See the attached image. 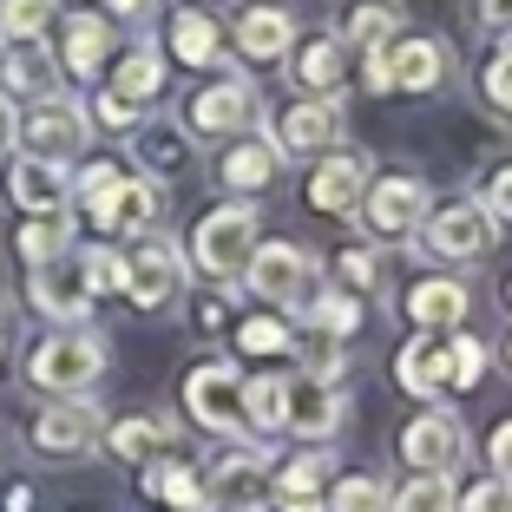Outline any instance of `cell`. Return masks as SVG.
<instances>
[{"instance_id":"obj_27","label":"cell","mask_w":512,"mask_h":512,"mask_svg":"<svg viewBox=\"0 0 512 512\" xmlns=\"http://www.w3.org/2000/svg\"><path fill=\"white\" fill-rule=\"evenodd\" d=\"M106 53H112V20L106 14H73L60 27V66L73 79H92L106 66Z\"/></svg>"},{"instance_id":"obj_38","label":"cell","mask_w":512,"mask_h":512,"mask_svg":"<svg viewBox=\"0 0 512 512\" xmlns=\"http://www.w3.org/2000/svg\"><path fill=\"white\" fill-rule=\"evenodd\" d=\"M138 158H145L158 178H171V171H184L191 165V145H184V132L178 125H151L145 138H138Z\"/></svg>"},{"instance_id":"obj_20","label":"cell","mask_w":512,"mask_h":512,"mask_svg":"<svg viewBox=\"0 0 512 512\" xmlns=\"http://www.w3.org/2000/svg\"><path fill=\"white\" fill-rule=\"evenodd\" d=\"M99 407L92 401H60V407H46L40 421H33V447L40 453H53V460H66V453H86V447H99Z\"/></svg>"},{"instance_id":"obj_16","label":"cell","mask_w":512,"mask_h":512,"mask_svg":"<svg viewBox=\"0 0 512 512\" xmlns=\"http://www.w3.org/2000/svg\"><path fill=\"white\" fill-rule=\"evenodd\" d=\"M14 132L27 138L33 158H60V165H66V158H73V151L92 138V119L73 106V99H60V92H53V99H33V112L14 125Z\"/></svg>"},{"instance_id":"obj_11","label":"cell","mask_w":512,"mask_h":512,"mask_svg":"<svg viewBox=\"0 0 512 512\" xmlns=\"http://www.w3.org/2000/svg\"><path fill=\"white\" fill-rule=\"evenodd\" d=\"M204 493L217 512H263L270 506V453L263 447H230L211 460L204 473Z\"/></svg>"},{"instance_id":"obj_30","label":"cell","mask_w":512,"mask_h":512,"mask_svg":"<svg viewBox=\"0 0 512 512\" xmlns=\"http://www.w3.org/2000/svg\"><path fill=\"white\" fill-rule=\"evenodd\" d=\"M106 92H119V99H132L138 112L165 92V60H158V46H132L119 66H112V86Z\"/></svg>"},{"instance_id":"obj_54","label":"cell","mask_w":512,"mask_h":512,"mask_svg":"<svg viewBox=\"0 0 512 512\" xmlns=\"http://www.w3.org/2000/svg\"><path fill=\"white\" fill-rule=\"evenodd\" d=\"M506 302H512V283H506Z\"/></svg>"},{"instance_id":"obj_18","label":"cell","mask_w":512,"mask_h":512,"mask_svg":"<svg viewBox=\"0 0 512 512\" xmlns=\"http://www.w3.org/2000/svg\"><path fill=\"white\" fill-rule=\"evenodd\" d=\"M368 178H375V171H368V158H355V151H329V158H316V171H309V211L355 217Z\"/></svg>"},{"instance_id":"obj_31","label":"cell","mask_w":512,"mask_h":512,"mask_svg":"<svg viewBox=\"0 0 512 512\" xmlns=\"http://www.w3.org/2000/svg\"><path fill=\"white\" fill-rule=\"evenodd\" d=\"M145 493H158L171 512H217L211 493H204V473L184 467V460H165V467H151L145 473Z\"/></svg>"},{"instance_id":"obj_21","label":"cell","mask_w":512,"mask_h":512,"mask_svg":"<svg viewBox=\"0 0 512 512\" xmlns=\"http://www.w3.org/2000/svg\"><path fill=\"white\" fill-rule=\"evenodd\" d=\"M158 211H165L158 178H132V171H125V184L106 197V211L92 217V224L106 230V237H145V230H158Z\"/></svg>"},{"instance_id":"obj_15","label":"cell","mask_w":512,"mask_h":512,"mask_svg":"<svg viewBox=\"0 0 512 512\" xmlns=\"http://www.w3.org/2000/svg\"><path fill=\"white\" fill-rule=\"evenodd\" d=\"M394 381H401V394L407 401H447L453 394V348H447V335H434V329H414L401 348H394Z\"/></svg>"},{"instance_id":"obj_26","label":"cell","mask_w":512,"mask_h":512,"mask_svg":"<svg viewBox=\"0 0 512 512\" xmlns=\"http://www.w3.org/2000/svg\"><path fill=\"white\" fill-rule=\"evenodd\" d=\"M289 40H296V14L289 7H243L237 14V53L243 60H283Z\"/></svg>"},{"instance_id":"obj_39","label":"cell","mask_w":512,"mask_h":512,"mask_svg":"<svg viewBox=\"0 0 512 512\" xmlns=\"http://www.w3.org/2000/svg\"><path fill=\"white\" fill-rule=\"evenodd\" d=\"M237 348L243 355H289V348H296V329H289L283 316H250V322H237Z\"/></svg>"},{"instance_id":"obj_45","label":"cell","mask_w":512,"mask_h":512,"mask_svg":"<svg viewBox=\"0 0 512 512\" xmlns=\"http://www.w3.org/2000/svg\"><path fill=\"white\" fill-rule=\"evenodd\" d=\"M480 92H486V106H493V112H506V119H512V40L499 46L493 60H486V73H480Z\"/></svg>"},{"instance_id":"obj_24","label":"cell","mask_w":512,"mask_h":512,"mask_svg":"<svg viewBox=\"0 0 512 512\" xmlns=\"http://www.w3.org/2000/svg\"><path fill=\"white\" fill-rule=\"evenodd\" d=\"M230 40H224V20L211 7H178L171 14V60L184 66H224Z\"/></svg>"},{"instance_id":"obj_8","label":"cell","mask_w":512,"mask_h":512,"mask_svg":"<svg viewBox=\"0 0 512 512\" xmlns=\"http://www.w3.org/2000/svg\"><path fill=\"white\" fill-rule=\"evenodd\" d=\"M394 447H401V460L414 473H460L467 453H473V434H467V421H460L453 407H421V414L401 427Z\"/></svg>"},{"instance_id":"obj_34","label":"cell","mask_w":512,"mask_h":512,"mask_svg":"<svg viewBox=\"0 0 512 512\" xmlns=\"http://www.w3.org/2000/svg\"><path fill=\"white\" fill-rule=\"evenodd\" d=\"M243 434H263V440L283 434V375L243 381Z\"/></svg>"},{"instance_id":"obj_22","label":"cell","mask_w":512,"mask_h":512,"mask_svg":"<svg viewBox=\"0 0 512 512\" xmlns=\"http://www.w3.org/2000/svg\"><path fill=\"white\" fill-rule=\"evenodd\" d=\"M7 191H14V204L27 217L40 211H66V197H73V178H66L60 158H14V171H7Z\"/></svg>"},{"instance_id":"obj_13","label":"cell","mask_w":512,"mask_h":512,"mask_svg":"<svg viewBox=\"0 0 512 512\" xmlns=\"http://www.w3.org/2000/svg\"><path fill=\"white\" fill-rule=\"evenodd\" d=\"M92 302H99V289H92L86 250H66V256H53V263H40V270H33V309H40V316L79 329Z\"/></svg>"},{"instance_id":"obj_4","label":"cell","mask_w":512,"mask_h":512,"mask_svg":"<svg viewBox=\"0 0 512 512\" xmlns=\"http://www.w3.org/2000/svg\"><path fill=\"white\" fill-rule=\"evenodd\" d=\"M99 375H106V342H99L92 329H60L27 355V381L40 394H60V401L86 394Z\"/></svg>"},{"instance_id":"obj_25","label":"cell","mask_w":512,"mask_h":512,"mask_svg":"<svg viewBox=\"0 0 512 512\" xmlns=\"http://www.w3.org/2000/svg\"><path fill=\"white\" fill-rule=\"evenodd\" d=\"M289 66H296V86L309 92V99H335V92H342V73H348V46L335 40V27H329V33H316V40H302Z\"/></svg>"},{"instance_id":"obj_5","label":"cell","mask_w":512,"mask_h":512,"mask_svg":"<svg viewBox=\"0 0 512 512\" xmlns=\"http://www.w3.org/2000/svg\"><path fill=\"white\" fill-rule=\"evenodd\" d=\"M178 289H184V250L165 230H145V237H132V250H119V296L125 302L165 309Z\"/></svg>"},{"instance_id":"obj_46","label":"cell","mask_w":512,"mask_h":512,"mask_svg":"<svg viewBox=\"0 0 512 512\" xmlns=\"http://www.w3.org/2000/svg\"><path fill=\"white\" fill-rule=\"evenodd\" d=\"M480 211L493 217V224H512V165H493L480 178Z\"/></svg>"},{"instance_id":"obj_36","label":"cell","mask_w":512,"mask_h":512,"mask_svg":"<svg viewBox=\"0 0 512 512\" xmlns=\"http://www.w3.org/2000/svg\"><path fill=\"white\" fill-rule=\"evenodd\" d=\"M322 512H388V486L375 473H342L322 486Z\"/></svg>"},{"instance_id":"obj_51","label":"cell","mask_w":512,"mask_h":512,"mask_svg":"<svg viewBox=\"0 0 512 512\" xmlns=\"http://www.w3.org/2000/svg\"><path fill=\"white\" fill-rule=\"evenodd\" d=\"M263 512H322V499H270Z\"/></svg>"},{"instance_id":"obj_44","label":"cell","mask_w":512,"mask_h":512,"mask_svg":"<svg viewBox=\"0 0 512 512\" xmlns=\"http://www.w3.org/2000/svg\"><path fill=\"white\" fill-rule=\"evenodd\" d=\"M453 512H512V480L486 473V480L460 486V493H453Z\"/></svg>"},{"instance_id":"obj_17","label":"cell","mask_w":512,"mask_h":512,"mask_svg":"<svg viewBox=\"0 0 512 512\" xmlns=\"http://www.w3.org/2000/svg\"><path fill=\"white\" fill-rule=\"evenodd\" d=\"M401 309H407L414 329L453 335V329H467V316H473V289L460 283V276H421V283H407Z\"/></svg>"},{"instance_id":"obj_19","label":"cell","mask_w":512,"mask_h":512,"mask_svg":"<svg viewBox=\"0 0 512 512\" xmlns=\"http://www.w3.org/2000/svg\"><path fill=\"white\" fill-rule=\"evenodd\" d=\"M276 178H283V151L270 145V132L263 138H237V145L217 158V184H224L230 197H243V204H250L256 191H270Z\"/></svg>"},{"instance_id":"obj_1","label":"cell","mask_w":512,"mask_h":512,"mask_svg":"<svg viewBox=\"0 0 512 512\" xmlns=\"http://www.w3.org/2000/svg\"><path fill=\"white\" fill-rule=\"evenodd\" d=\"M256 243H263L256 204L230 197V204H217V211L197 217V230H191V270H197V276H211V283H237Z\"/></svg>"},{"instance_id":"obj_42","label":"cell","mask_w":512,"mask_h":512,"mask_svg":"<svg viewBox=\"0 0 512 512\" xmlns=\"http://www.w3.org/2000/svg\"><path fill=\"white\" fill-rule=\"evenodd\" d=\"M53 27V0H0V33L7 40H40Z\"/></svg>"},{"instance_id":"obj_47","label":"cell","mask_w":512,"mask_h":512,"mask_svg":"<svg viewBox=\"0 0 512 512\" xmlns=\"http://www.w3.org/2000/svg\"><path fill=\"white\" fill-rule=\"evenodd\" d=\"M486 460H493L499 480H512V421H499L493 434H486Z\"/></svg>"},{"instance_id":"obj_32","label":"cell","mask_w":512,"mask_h":512,"mask_svg":"<svg viewBox=\"0 0 512 512\" xmlns=\"http://www.w3.org/2000/svg\"><path fill=\"white\" fill-rule=\"evenodd\" d=\"M401 33V0H355L342 14V27H335V40L342 46H381Z\"/></svg>"},{"instance_id":"obj_43","label":"cell","mask_w":512,"mask_h":512,"mask_svg":"<svg viewBox=\"0 0 512 512\" xmlns=\"http://www.w3.org/2000/svg\"><path fill=\"white\" fill-rule=\"evenodd\" d=\"M119 184H125V171H119V165H86V171L73 178L79 211H86V217H99V211H106V197L119 191Z\"/></svg>"},{"instance_id":"obj_48","label":"cell","mask_w":512,"mask_h":512,"mask_svg":"<svg viewBox=\"0 0 512 512\" xmlns=\"http://www.w3.org/2000/svg\"><path fill=\"white\" fill-rule=\"evenodd\" d=\"M99 119H106L112 132H132V125H138V106H132V99H119V92H99Z\"/></svg>"},{"instance_id":"obj_40","label":"cell","mask_w":512,"mask_h":512,"mask_svg":"<svg viewBox=\"0 0 512 512\" xmlns=\"http://www.w3.org/2000/svg\"><path fill=\"white\" fill-rule=\"evenodd\" d=\"M329 283L368 302V296L381 289V263H375V250H342V256H335V270H329Z\"/></svg>"},{"instance_id":"obj_28","label":"cell","mask_w":512,"mask_h":512,"mask_svg":"<svg viewBox=\"0 0 512 512\" xmlns=\"http://www.w3.org/2000/svg\"><path fill=\"white\" fill-rule=\"evenodd\" d=\"M296 316L316 335H329V342H348V335L362 329V296H348V289H335V283H316V296L302 302Z\"/></svg>"},{"instance_id":"obj_12","label":"cell","mask_w":512,"mask_h":512,"mask_svg":"<svg viewBox=\"0 0 512 512\" xmlns=\"http://www.w3.org/2000/svg\"><path fill=\"white\" fill-rule=\"evenodd\" d=\"M184 407L204 434H243V375L237 362H204L184 375Z\"/></svg>"},{"instance_id":"obj_41","label":"cell","mask_w":512,"mask_h":512,"mask_svg":"<svg viewBox=\"0 0 512 512\" xmlns=\"http://www.w3.org/2000/svg\"><path fill=\"white\" fill-rule=\"evenodd\" d=\"M447 348H453V394L480 388L486 362H493V348H486L480 335H467V329H453V335H447Z\"/></svg>"},{"instance_id":"obj_2","label":"cell","mask_w":512,"mask_h":512,"mask_svg":"<svg viewBox=\"0 0 512 512\" xmlns=\"http://www.w3.org/2000/svg\"><path fill=\"white\" fill-rule=\"evenodd\" d=\"M427 211H434V191H427V178H414V171H375L368 191H362V204H355V217H362V230L375 243L421 237Z\"/></svg>"},{"instance_id":"obj_14","label":"cell","mask_w":512,"mask_h":512,"mask_svg":"<svg viewBox=\"0 0 512 512\" xmlns=\"http://www.w3.org/2000/svg\"><path fill=\"white\" fill-rule=\"evenodd\" d=\"M263 119V99H256V86L243 73H230V79H211V86L191 99V132L197 138H243L250 125Z\"/></svg>"},{"instance_id":"obj_49","label":"cell","mask_w":512,"mask_h":512,"mask_svg":"<svg viewBox=\"0 0 512 512\" xmlns=\"http://www.w3.org/2000/svg\"><path fill=\"white\" fill-rule=\"evenodd\" d=\"M480 27H493V33L512 40V0H480Z\"/></svg>"},{"instance_id":"obj_55","label":"cell","mask_w":512,"mask_h":512,"mask_svg":"<svg viewBox=\"0 0 512 512\" xmlns=\"http://www.w3.org/2000/svg\"><path fill=\"white\" fill-rule=\"evenodd\" d=\"M0 342H7V335H0Z\"/></svg>"},{"instance_id":"obj_37","label":"cell","mask_w":512,"mask_h":512,"mask_svg":"<svg viewBox=\"0 0 512 512\" xmlns=\"http://www.w3.org/2000/svg\"><path fill=\"white\" fill-rule=\"evenodd\" d=\"M453 473H414L407 486L388 493V512H453Z\"/></svg>"},{"instance_id":"obj_10","label":"cell","mask_w":512,"mask_h":512,"mask_svg":"<svg viewBox=\"0 0 512 512\" xmlns=\"http://www.w3.org/2000/svg\"><path fill=\"white\" fill-rule=\"evenodd\" d=\"M342 138H348L342 99H296L270 125V145L283 151V165L289 158H329V151H342Z\"/></svg>"},{"instance_id":"obj_50","label":"cell","mask_w":512,"mask_h":512,"mask_svg":"<svg viewBox=\"0 0 512 512\" xmlns=\"http://www.w3.org/2000/svg\"><path fill=\"white\" fill-rule=\"evenodd\" d=\"M106 7H112L119 20H145V14H151V0H106Z\"/></svg>"},{"instance_id":"obj_33","label":"cell","mask_w":512,"mask_h":512,"mask_svg":"<svg viewBox=\"0 0 512 512\" xmlns=\"http://www.w3.org/2000/svg\"><path fill=\"white\" fill-rule=\"evenodd\" d=\"M20 256H27L33 270H40V263H53V256H66L73 250V217L66 211H40V217H27V224H20Z\"/></svg>"},{"instance_id":"obj_35","label":"cell","mask_w":512,"mask_h":512,"mask_svg":"<svg viewBox=\"0 0 512 512\" xmlns=\"http://www.w3.org/2000/svg\"><path fill=\"white\" fill-rule=\"evenodd\" d=\"M106 447L119 453V460H132V467H151V460L171 447V421H145V414H138V421H119L106 434Z\"/></svg>"},{"instance_id":"obj_7","label":"cell","mask_w":512,"mask_h":512,"mask_svg":"<svg viewBox=\"0 0 512 512\" xmlns=\"http://www.w3.org/2000/svg\"><path fill=\"white\" fill-rule=\"evenodd\" d=\"M348 421V394L335 381L309 375V368H289L283 375V434L309 440V447H329Z\"/></svg>"},{"instance_id":"obj_29","label":"cell","mask_w":512,"mask_h":512,"mask_svg":"<svg viewBox=\"0 0 512 512\" xmlns=\"http://www.w3.org/2000/svg\"><path fill=\"white\" fill-rule=\"evenodd\" d=\"M329 453L309 447L296 453V460H270V499H322V486H329Z\"/></svg>"},{"instance_id":"obj_23","label":"cell","mask_w":512,"mask_h":512,"mask_svg":"<svg viewBox=\"0 0 512 512\" xmlns=\"http://www.w3.org/2000/svg\"><path fill=\"white\" fill-rule=\"evenodd\" d=\"M0 92H20V99H53L60 92V66L40 40H7L0 53Z\"/></svg>"},{"instance_id":"obj_53","label":"cell","mask_w":512,"mask_h":512,"mask_svg":"<svg viewBox=\"0 0 512 512\" xmlns=\"http://www.w3.org/2000/svg\"><path fill=\"white\" fill-rule=\"evenodd\" d=\"M499 362H506V368H512V335H506V342H499Z\"/></svg>"},{"instance_id":"obj_3","label":"cell","mask_w":512,"mask_h":512,"mask_svg":"<svg viewBox=\"0 0 512 512\" xmlns=\"http://www.w3.org/2000/svg\"><path fill=\"white\" fill-rule=\"evenodd\" d=\"M237 283L250 289L256 302H270V309H302V302L316 296V283H322V263L302 250V243L270 237V243H256V250H250V263H243Z\"/></svg>"},{"instance_id":"obj_52","label":"cell","mask_w":512,"mask_h":512,"mask_svg":"<svg viewBox=\"0 0 512 512\" xmlns=\"http://www.w3.org/2000/svg\"><path fill=\"white\" fill-rule=\"evenodd\" d=\"M14 125H20V119H14V106H7V92H0V145L14 138Z\"/></svg>"},{"instance_id":"obj_6","label":"cell","mask_w":512,"mask_h":512,"mask_svg":"<svg viewBox=\"0 0 512 512\" xmlns=\"http://www.w3.org/2000/svg\"><path fill=\"white\" fill-rule=\"evenodd\" d=\"M453 73V60H447V46L440 40H381V46H368V86L375 92H434L440 79Z\"/></svg>"},{"instance_id":"obj_9","label":"cell","mask_w":512,"mask_h":512,"mask_svg":"<svg viewBox=\"0 0 512 512\" xmlns=\"http://www.w3.org/2000/svg\"><path fill=\"white\" fill-rule=\"evenodd\" d=\"M493 217L480 211V197H460V204H447V211H427L421 224V256L427 263H480L486 250H493Z\"/></svg>"}]
</instances>
